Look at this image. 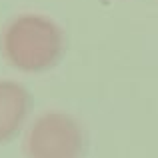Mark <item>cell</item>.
<instances>
[{"label":"cell","mask_w":158,"mask_h":158,"mask_svg":"<svg viewBox=\"0 0 158 158\" xmlns=\"http://www.w3.org/2000/svg\"><path fill=\"white\" fill-rule=\"evenodd\" d=\"M66 36L52 18L44 14H18L0 30V54L20 72H44L62 60Z\"/></svg>","instance_id":"cell-1"},{"label":"cell","mask_w":158,"mask_h":158,"mask_svg":"<svg viewBox=\"0 0 158 158\" xmlns=\"http://www.w3.org/2000/svg\"><path fill=\"white\" fill-rule=\"evenodd\" d=\"M86 136L82 124L62 110L42 112L24 136L26 158H84Z\"/></svg>","instance_id":"cell-2"},{"label":"cell","mask_w":158,"mask_h":158,"mask_svg":"<svg viewBox=\"0 0 158 158\" xmlns=\"http://www.w3.org/2000/svg\"><path fill=\"white\" fill-rule=\"evenodd\" d=\"M30 110L26 88L14 80H0V144L10 142L20 132Z\"/></svg>","instance_id":"cell-3"}]
</instances>
